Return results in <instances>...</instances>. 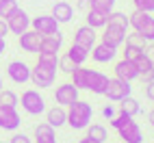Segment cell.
Returning a JSON list of instances; mask_svg holds the SVG:
<instances>
[{"label":"cell","mask_w":154,"mask_h":143,"mask_svg":"<svg viewBox=\"0 0 154 143\" xmlns=\"http://www.w3.org/2000/svg\"><path fill=\"white\" fill-rule=\"evenodd\" d=\"M69 80L74 83V87H78L80 91H87V80H89V67L85 65H76L74 69L69 72Z\"/></svg>","instance_id":"cell-23"},{"label":"cell","mask_w":154,"mask_h":143,"mask_svg":"<svg viewBox=\"0 0 154 143\" xmlns=\"http://www.w3.org/2000/svg\"><path fill=\"white\" fill-rule=\"evenodd\" d=\"M135 65H137L139 80H141V83H148V80L154 78V61H152L146 52H141V54L135 59Z\"/></svg>","instance_id":"cell-17"},{"label":"cell","mask_w":154,"mask_h":143,"mask_svg":"<svg viewBox=\"0 0 154 143\" xmlns=\"http://www.w3.org/2000/svg\"><path fill=\"white\" fill-rule=\"evenodd\" d=\"M80 11H89V7H91V2L89 0H78V5H76Z\"/></svg>","instance_id":"cell-42"},{"label":"cell","mask_w":154,"mask_h":143,"mask_svg":"<svg viewBox=\"0 0 154 143\" xmlns=\"http://www.w3.org/2000/svg\"><path fill=\"white\" fill-rule=\"evenodd\" d=\"M106 24H115V26L124 28V30H130V26H128V15L122 13V11H115V9L109 13V22H106Z\"/></svg>","instance_id":"cell-29"},{"label":"cell","mask_w":154,"mask_h":143,"mask_svg":"<svg viewBox=\"0 0 154 143\" xmlns=\"http://www.w3.org/2000/svg\"><path fill=\"white\" fill-rule=\"evenodd\" d=\"M52 15L59 24H69L72 17H74V7H72L69 2H65V0H59V2L52 5Z\"/></svg>","instance_id":"cell-19"},{"label":"cell","mask_w":154,"mask_h":143,"mask_svg":"<svg viewBox=\"0 0 154 143\" xmlns=\"http://www.w3.org/2000/svg\"><path fill=\"white\" fill-rule=\"evenodd\" d=\"M0 89H2V74H0Z\"/></svg>","instance_id":"cell-47"},{"label":"cell","mask_w":154,"mask_h":143,"mask_svg":"<svg viewBox=\"0 0 154 143\" xmlns=\"http://www.w3.org/2000/svg\"><path fill=\"white\" fill-rule=\"evenodd\" d=\"M63 41L65 37L61 30H57V33H50V35H44L42 37V48H39V52H61V48H63Z\"/></svg>","instance_id":"cell-18"},{"label":"cell","mask_w":154,"mask_h":143,"mask_svg":"<svg viewBox=\"0 0 154 143\" xmlns=\"http://www.w3.org/2000/svg\"><path fill=\"white\" fill-rule=\"evenodd\" d=\"M91 119H94V106H91V102L78 98L74 104L67 106V121L65 124L72 130H85L91 124Z\"/></svg>","instance_id":"cell-1"},{"label":"cell","mask_w":154,"mask_h":143,"mask_svg":"<svg viewBox=\"0 0 154 143\" xmlns=\"http://www.w3.org/2000/svg\"><path fill=\"white\" fill-rule=\"evenodd\" d=\"M0 35H2V37L9 35V26H7V20L5 17H0Z\"/></svg>","instance_id":"cell-41"},{"label":"cell","mask_w":154,"mask_h":143,"mask_svg":"<svg viewBox=\"0 0 154 143\" xmlns=\"http://www.w3.org/2000/svg\"><path fill=\"white\" fill-rule=\"evenodd\" d=\"M37 61L57 67V65H59V54H57V52H37Z\"/></svg>","instance_id":"cell-35"},{"label":"cell","mask_w":154,"mask_h":143,"mask_svg":"<svg viewBox=\"0 0 154 143\" xmlns=\"http://www.w3.org/2000/svg\"><path fill=\"white\" fill-rule=\"evenodd\" d=\"M85 130H87V139L96 141V143H104V141L109 139L106 128H104V126H100V124H89Z\"/></svg>","instance_id":"cell-26"},{"label":"cell","mask_w":154,"mask_h":143,"mask_svg":"<svg viewBox=\"0 0 154 143\" xmlns=\"http://www.w3.org/2000/svg\"><path fill=\"white\" fill-rule=\"evenodd\" d=\"M124 46H132V48H139V50H146L148 41L143 39L137 30H132V33H126V39H124Z\"/></svg>","instance_id":"cell-30"},{"label":"cell","mask_w":154,"mask_h":143,"mask_svg":"<svg viewBox=\"0 0 154 143\" xmlns=\"http://www.w3.org/2000/svg\"><path fill=\"white\" fill-rule=\"evenodd\" d=\"M20 126H22V117H20L17 108L0 104V130L15 132V130H20Z\"/></svg>","instance_id":"cell-7"},{"label":"cell","mask_w":154,"mask_h":143,"mask_svg":"<svg viewBox=\"0 0 154 143\" xmlns=\"http://www.w3.org/2000/svg\"><path fill=\"white\" fill-rule=\"evenodd\" d=\"M109 74H104V72L100 69H89V80H87V91H91V93L96 96H104V91L109 87Z\"/></svg>","instance_id":"cell-13"},{"label":"cell","mask_w":154,"mask_h":143,"mask_svg":"<svg viewBox=\"0 0 154 143\" xmlns=\"http://www.w3.org/2000/svg\"><path fill=\"white\" fill-rule=\"evenodd\" d=\"M135 9L139 11H146V13H154V0H132Z\"/></svg>","instance_id":"cell-36"},{"label":"cell","mask_w":154,"mask_h":143,"mask_svg":"<svg viewBox=\"0 0 154 143\" xmlns=\"http://www.w3.org/2000/svg\"><path fill=\"white\" fill-rule=\"evenodd\" d=\"M113 76H115V78H122V80H128V83L139 80V72H137L135 61H128V59H124V56H122L119 61L115 59V61H113Z\"/></svg>","instance_id":"cell-8"},{"label":"cell","mask_w":154,"mask_h":143,"mask_svg":"<svg viewBox=\"0 0 154 143\" xmlns=\"http://www.w3.org/2000/svg\"><path fill=\"white\" fill-rule=\"evenodd\" d=\"M148 121H150V124H152V126H154V108H152V111H150V115H148Z\"/></svg>","instance_id":"cell-45"},{"label":"cell","mask_w":154,"mask_h":143,"mask_svg":"<svg viewBox=\"0 0 154 143\" xmlns=\"http://www.w3.org/2000/svg\"><path fill=\"white\" fill-rule=\"evenodd\" d=\"M0 143H2V141H0Z\"/></svg>","instance_id":"cell-49"},{"label":"cell","mask_w":154,"mask_h":143,"mask_svg":"<svg viewBox=\"0 0 154 143\" xmlns=\"http://www.w3.org/2000/svg\"><path fill=\"white\" fill-rule=\"evenodd\" d=\"M0 104H5V106H15L17 108V104H20V96L15 93V91H11V89H0Z\"/></svg>","instance_id":"cell-28"},{"label":"cell","mask_w":154,"mask_h":143,"mask_svg":"<svg viewBox=\"0 0 154 143\" xmlns=\"http://www.w3.org/2000/svg\"><path fill=\"white\" fill-rule=\"evenodd\" d=\"M132 93V83H128V80H122V78H115L113 76L109 80V87L104 91V96L111 100V102H119V100H124L126 96Z\"/></svg>","instance_id":"cell-6"},{"label":"cell","mask_w":154,"mask_h":143,"mask_svg":"<svg viewBox=\"0 0 154 143\" xmlns=\"http://www.w3.org/2000/svg\"><path fill=\"white\" fill-rule=\"evenodd\" d=\"M17 46L22 48V52L37 54L39 48H42V35H39L37 30L28 28V30H24L22 35H17Z\"/></svg>","instance_id":"cell-11"},{"label":"cell","mask_w":154,"mask_h":143,"mask_svg":"<svg viewBox=\"0 0 154 143\" xmlns=\"http://www.w3.org/2000/svg\"><path fill=\"white\" fill-rule=\"evenodd\" d=\"M85 20H87V26L100 30V28L106 26L109 13H106V11H100V9H89V11H85Z\"/></svg>","instance_id":"cell-22"},{"label":"cell","mask_w":154,"mask_h":143,"mask_svg":"<svg viewBox=\"0 0 154 143\" xmlns=\"http://www.w3.org/2000/svg\"><path fill=\"white\" fill-rule=\"evenodd\" d=\"M57 74H59V67L37 61L30 67V83H33V87H39V89H50L57 80Z\"/></svg>","instance_id":"cell-2"},{"label":"cell","mask_w":154,"mask_h":143,"mask_svg":"<svg viewBox=\"0 0 154 143\" xmlns=\"http://www.w3.org/2000/svg\"><path fill=\"white\" fill-rule=\"evenodd\" d=\"M17 9V0H2L0 2V17H9Z\"/></svg>","instance_id":"cell-34"},{"label":"cell","mask_w":154,"mask_h":143,"mask_svg":"<svg viewBox=\"0 0 154 143\" xmlns=\"http://www.w3.org/2000/svg\"><path fill=\"white\" fill-rule=\"evenodd\" d=\"M89 2H91V7H89V9H100V11L111 13L113 9H115L117 0H89Z\"/></svg>","instance_id":"cell-32"},{"label":"cell","mask_w":154,"mask_h":143,"mask_svg":"<svg viewBox=\"0 0 154 143\" xmlns=\"http://www.w3.org/2000/svg\"><path fill=\"white\" fill-rule=\"evenodd\" d=\"M117 135H119V139L124 141V143H143V130H141V126L135 121V117H132L126 126H122L117 130Z\"/></svg>","instance_id":"cell-16"},{"label":"cell","mask_w":154,"mask_h":143,"mask_svg":"<svg viewBox=\"0 0 154 143\" xmlns=\"http://www.w3.org/2000/svg\"><path fill=\"white\" fill-rule=\"evenodd\" d=\"M130 119H132L130 115H126V113H122V111H119V113H115V115L109 119V124H111V128H113V130H119L122 126H126Z\"/></svg>","instance_id":"cell-31"},{"label":"cell","mask_w":154,"mask_h":143,"mask_svg":"<svg viewBox=\"0 0 154 143\" xmlns=\"http://www.w3.org/2000/svg\"><path fill=\"white\" fill-rule=\"evenodd\" d=\"M33 143H57V135H54V128L44 121V124H37L35 126V137Z\"/></svg>","instance_id":"cell-21"},{"label":"cell","mask_w":154,"mask_h":143,"mask_svg":"<svg viewBox=\"0 0 154 143\" xmlns=\"http://www.w3.org/2000/svg\"><path fill=\"white\" fill-rule=\"evenodd\" d=\"M30 28L37 30V33L44 37V35H50V33H57V30H59V22L50 13H46V15L30 17Z\"/></svg>","instance_id":"cell-14"},{"label":"cell","mask_w":154,"mask_h":143,"mask_svg":"<svg viewBox=\"0 0 154 143\" xmlns=\"http://www.w3.org/2000/svg\"><path fill=\"white\" fill-rule=\"evenodd\" d=\"M78 143H96V141H91V139H87V137H83V139H78Z\"/></svg>","instance_id":"cell-46"},{"label":"cell","mask_w":154,"mask_h":143,"mask_svg":"<svg viewBox=\"0 0 154 143\" xmlns=\"http://www.w3.org/2000/svg\"><path fill=\"white\" fill-rule=\"evenodd\" d=\"M143 52H146V54H148V56L154 61V41H150V44L146 46V50H143Z\"/></svg>","instance_id":"cell-43"},{"label":"cell","mask_w":154,"mask_h":143,"mask_svg":"<svg viewBox=\"0 0 154 143\" xmlns=\"http://www.w3.org/2000/svg\"><path fill=\"white\" fill-rule=\"evenodd\" d=\"M122 143H124V141H122Z\"/></svg>","instance_id":"cell-50"},{"label":"cell","mask_w":154,"mask_h":143,"mask_svg":"<svg viewBox=\"0 0 154 143\" xmlns=\"http://www.w3.org/2000/svg\"><path fill=\"white\" fill-rule=\"evenodd\" d=\"M137 33H139L143 39H146L148 44H150V41H154V15H152V13L148 15L146 22H143V24L137 28Z\"/></svg>","instance_id":"cell-27"},{"label":"cell","mask_w":154,"mask_h":143,"mask_svg":"<svg viewBox=\"0 0 154 143\" xmlns=\"http://www.w3.org/2000/svg\"><path fill=\"white\" fill-rule=\"evenodd\" d=\"M126 33H128V30L119 28L115 24H106L104 28H102L100 41H104L109 46H115V48H122V46H124V39H126Z\"/></svg>","instance_id":"cell-12"},{"label":"cell","mask_w":154,"mask_h":143,"mask_svg":"<svg viewBox=\"0 0 154 143\" xmlns=\"http://www.w3.org/2000/svg\"><path fill=\"white\" fill-rule=\"evenodd\" d=\"M143 85H146V96H148V100L154 102V78L148 80V83H143Z\"/></svg>","instance_id":"cell-39"},{"label":"cell","mask_w":154,"mask_h":143,"mask_svg":"<svg viewBox=\"0 0 154 143\" xmlns=\"http://www.w3.org/2000/svg\"><path fill=\"white\" fill-rule=\"evenodd\" d=\"M65 54L74 61V65H85L87 59H89V50H85L83 46H78V44H72V46L67 48Z\"/></svg>","instance_id":"cell-25"},{"label":"cell","mask_w":154,"mask_h":143,"mask_svg":"<svg viewBox=\"0 0 154 143\" xmlns=\"http://www.w3.org/2000/svg\"><path fill=\"white\" fill-rule=\"evenodd\" d=\"M119 54V48L115 46H109L104 41H96V46L89 50V56L94 59V63L98 65H106V63H113Z\"/></svg>","instance_id":"cell-4"},{"label":"cell","mask_w":154,"mask_h":143,"mask_svg":"<svg viewBox=\"0 0 154 143\" xmlns=\"http://www.w3.org/2000/svg\"><path fill=\"white\" fill-rule=\"evenodd\" d=\"M57 67H59V72H63V74H69L76 65H74V61H72L67 54H59V65Z\"/></svg>","instance_id":"cell-33"},{"label":"cell","mask_w":154,"mask_h":143,"mask_svg":"<svg viewBox=\"0 0 154 143\" xmlns=\"http://www.w3.org/2000/svg\"><path fill=\"white\" fill-rule=\"evenodd\" d=\"M96 41H98V33H96V28H91V26L83 24V26H78V28H76V33H74V41H72V44H78V46H83L85 50H91V48L96 46Z\"/></svg>","instance_id":"cell-15"},{"label":"cell","mask_w":154,"mask_h":143,"mask_svg":"<svg viewBox=\"0 0 154 143\" xmlns=\"http://www.w3.org/2000/svg\"><path fill=\"white\" fill-rule=\"evenodd\" d=\"M5 50H7V37L0 35V54H5Z\"/></svg>","instance_id":"cell-44"},{"label":"cell","mask_w":154,"mask_h":143,"mask_svg":"<svg viewBox=\"0 0 154 143\" xmlns=\"http://www.w3.org/2000/svg\"><path fill=\"white\" fill-rule=\"evenodd\" d=\"M7 76L13 85H26L30 83V65L26 61H11L7 65Z\"/></svg>","instance_id":"cell-5"},{"label":"cell","mask_w":154,"mask_h":143,"mask_svg":"<svg viewBox=\"0 0 154 143\" xmlns=\"http://www.w3.org/2000/svg\"><path fill=\"white\" fill-rule=\"evenodd\" d=\"M141 52H143V50H139V48L126 46V48H124V52H122V56H124V59H128V61H135V59H137Z\"/></svg>","instance_id":"cell-38"},{"label":"cell","mask_w":154,"mask_h":143,"mask_svg":"<svg viewBox=\"0 0 154 143\" xmlns=\"http://www.w3.org/2000/svg\"><path fill=\"white\" fill-rule=\"evenodd\" d=\"M115 113H117V111H115V106H113V104H106L104 108H102V117H106V119H111Z\"/></svg>","instance_id":"cell-40"},{"label":"cell","mask_w":154,"mask_h":143,"mask_svg":"<svg viewBox=\"0 0 154 143\" xmlns=\"http://www.w3.org/2000/svg\"><path fill=\"white\" fill-rule=\"evenodd\" d=\"M44 113H46V121H48V124L52 126V128L65 126V121H67V106L54 104L52 108H46Z\"/></svg>","instance_id":"cell-20"},{"label":"cell","mask_w":154,"mask_h":143,"mask_svg":"<svg viewBox=\"0 0 154 143\" xmlns=\"http://www.w3.org/2000/svg\"><path fill=\"white\" fill-rule=\"evenodd\" d=\"M5 20H7L9 33H13V35H22L24 30H28V28H30V15L24 11L22 7H17L15 11L9 15V17H5Z\"/></svg>","instance_id":"cell-9"},{"label":"cell","mask_w":154,"mask_h":143,"mask_svg":"<svg viewBox=\"0 0 154 143\" xmlns=\"http://www.w3.org/2000/svg\"><path fill=\"white\" fill-rule=\"evenodd\" d=\"M9 143H33V137H28L26 132L15 130L13 135H11V139H9Z\"/></svg>","instance_id":"cell-37"},{"label":"cell","mask_w":154,"mask_h":143,"mask_svg":"<svg viewBox=\"0 0 154 143\" xmlns=\"http://www.w3.org/2000/svg\"><path fill=\"white\" fill-rule=\"evenodd\" d=\"M0 2H2V0H0Z\"/></svg>","instance_id":"cell-48"},{"label":"cell","mask_w":154,"mask_h":143,"mask_svg":"<svg viewBox=\"0 0 154 143\" xmlns=\"http://www.w3.org/2000/svg\"><path fill=\"white\" fill-rule=\"evenodd\" d=\"M117 104H119V111H122V113H126V115H130V117H137V115L141 113V104H139L137 98H132V93L126 96L124 100H119Z\"/></svg>","instance_id":"cell-24"},{"label":"cell","mask_w":154,"mask_h":143,"mask_svg":"<svg viewBox=\"0 0 154 143\" xmlns=\"http://www.w3.org/2000/svg\"><path fill=\"white\" fill-rule=\"evenodd\" d=\"M78 98H80V89L74 87L72 80H67V83H63V85H59L57 91H54V102H57V104H61V106L74 104Z\"/></svg>","instance_id":"cell-10"},{"label":"cell","mask_w":154,"mask_h":143,"mask_svg":"<svg viewBox=\"0 0 154 143\" xmlns=\"http://www.w3.org/2000/svg\"><path fill=\"white\" fill-rule=\"evenodd\" d=\"M20 104H22L24 113L35 117V115H42L46 111V98L39 93V89H26L22 93V98H20Z\"/></svg>","instance_id":"cell-3"}]
</instances>
